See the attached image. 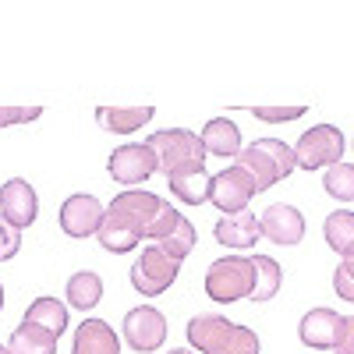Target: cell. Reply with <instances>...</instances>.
I'll return each instance as SVG.
<instances>
[{
    "instance_id": "cell-34",
    "label": "cell",
    "mask_w": 354,
    "mask_h": 354,
    "mask_svg": "<svg viewBox=\"0 0 354 354\" xmlns=\"http://www.w3.org/2000/svg\"><path fill=\"white\" fill-rule=\"evenodd\" d=\"M0 312H4V283H0Z\"/></svg>"
},
{
    "instance_id": "cell-26",
    "label": "cell",
    "mask_w": 354,
    "mask_h": 354,
    "mask_svg": "<svg viewBox=\"0 0 354 354\" xmlns=\"http://www.w3.org/2000/svg\"><path fill=\"white\" fill-rule=\"evenodd\" d=\"M195 241H198V234H195V227H192V220L181 213V220L174 223V230L167 234V238L160 241V248L170 255V259H177V262H185L188 255H192V248H195Z\"/></svg>"
},
{
    "instance_id": "cell-6",
    "label": "cell",
    "mask_w": 354,
    "mask_h": 354,
    "mask_svg": "<svg viewBox=\"0 0 354 354\" xmlns=\"http://www.w3.org/2000/svg\"><path fill=\"white\" fill-rule=\"evenodd\" d=\"M344 149H347V142L340 135V128L333 124H315L308 128L298 145H294V160H298L301 170H319V167H337L344 160Z\"/></svg>"
},
{
    "instance_id": "cell-30",
    "label": "cell",
    "mask_w": 354,
    "mask_h": 354,
    "mask_svg": "<svg viewBox=\"0 0 354 354\" xmlns=\"http://www.w3.org/2000/svg\"><path fill=\"white\" fill-rule=\"evenodd\" d=\"M43 106H0V128H11V124H28V121H39Z\"/></svg>"
},
{
    "instance_id": "cell-35",
    "label": "cell",
    "mask_w": 354,
    "mask_h": 354,
    "mask_svg": "<svg viewBox=\"0 0 354 354\" xmlns=\"http://www.w3.org/2000/svg\"><path fill=\"white\" fill-rule=\"evenodd\" d=\"M0 354H11V347H8V344H0Z\"/></svg>"
},
{
    "instance_id": "cell-18",
    "label": "cell",
    "mask_w": 354,
    "mask_h": 354,
    "mask_svg": "<svg viewBox=\"0 0 354 354\" xmlns=\"http://www.w3.org/2000/svg\"><path fill=\"white\" fill-rule=\"evenodd\" d=\"M216 241L223 248H255V241L262 238L259 234V216L252 209H241V213H234V216H223L216 223Z\"/></svg>"
},
{
    "instance_id": "cell-29",
    "label": "cell",
    "mask_w": 354,
    "mask_h": 354,
    "mask_svg": "<svg viewBox=\"0 0 354 354\" xmlns=\"http://www.w3.org/2000/svg\"><path fill=\"white\" fill-rule=\"evenodd\" d=\"M308 106H252V117H259L262 124H283V121H298L305 117Z\"/></svg>"
},
{
    "instance_id": "cell-14",
    "label": "cell",
    "mask_w": 354,
    "mask_h": 354,
    "mask_svg": "<svg viewBox=\"0 0 354 354\" xmlns=\"http://www.w3.org/2000/svg\"><path fill=\"white\" fill-rule=\"evenodd\" d=\"M340 319L344 315L333 312V308H312V312H305L301 322H298L301 344L312 347V351H333L337 333H340Z\"/></svg>"
},
{
    "instance_id": "cell-27",
    "label": "cell",
    "mask_w": 354,
    "mask_h": 354,
    "mask_svg": "<svg viewBox=\"0 0 354 354\" xmlns=\"http://www.w3.org/2000/svg\"><path fill=\"white\" fill-rule=\"evenodd\" d=\"M322 188L337 202H354V163H337L322 174Z\"/></svg>"
},
{
    "instance_id": "cell-20",
    "label": "cell",
    "mask_w": 354,
    "mask_h": 354,
    "mask_svg": "<svg viewBox=\"0 0 354 354\" xmlns=\"http://www.w3.org/2000/svg\"><path fill=\"white\" fill-rule=\"evenodd\" d=\"M11 354H57V337L43 326H36V322H18L11 340H8Z\"/></svg>"
},
{
    "instance_id": "cell-4",
    "label": "cell",
    "mask_w": 354,
    "mask_h": 354,
    "mask_svg": "<svg viewBox=\"0 0 354 354\" xmlns=\"http://www.w3.org/2000/svg\"><path fill=\"white\" fill-rule=\"evenodd\" d=\"M255 287V270L248 255H223L205 270V294L213 305H234Z\"/></svg>"
},
{
    "instance_id": "cell-15",
    "label": "cell",
    "mask_w": 354,
    "mask_h": 354,
    "mask_svg": "<svg viewBox=\"0 0 354 354\" xmlns=\"http://www.w3.org/2000/svg\"><path fill=\"white\" fill-rule=\"evenodd\" d=\"M71 354H121V337L113 333L110 322L103 319H85L75 330Z\"/></svg>"
},
{
    "instance_id": "cell-5",
    "label": "cell",
    "mask_w": 354,
    "mask_h": 354,
    "mask_svg": "<svg viewBox=\"0 0 354 354\" xmlns=\"http://www.w3.org/2000/svg\"><path fill=\"white\" fill-rule=\"evenodd\" d=\"M177 273H181V262L170 259L160 245L142 248V255L131 266V287L142 294V298H160L163 290L174 287Z\"/></svg>"
},
{
    "instance_id": "cell-2",
    "label": "cell",
    "mask_w": 354,
    "mask_h": 354,
    "mask_svg": "<svg viewBox=\"0 0 354 354\" xmlns=\"http://www.w3.org/2000/svg\"><path fill=\"white\" fill-rule=\"evenodd\" d=\"M238 163L259 192H270L273 185H280L283 177L294 174V167H298V160H294V149L287 142L280 138H255L252 145H245V149L238 153Z\"/></svg>"
},
{
    "instance_id": "cell-9",
    "label": "cell",
    "mask_w": 354,
    "mask_h": 354,
    "mask_svg": "<svg viewBox=\"0 0 354 354\" xmlns=\"http://www.w3.org/2000/svg\"><path fill=\"white\" fill-rule=\"evenodd\" d=\"M255 195H259L255 181H252V177H248L238 163L209 177V202L216 205L223 216H234V213L248 209V202H252Z\"/></svg>"
},
{
    "instance_id": "cell-13",
    "label": "cell",
    "mask_w": 354,
    "mask_h": 354,
    "mask_svg": "<svg viewBox=\"0 0 354 354\" xmlns=\"http://www.w3.org/2000/svg\"><path fill=\"white\" fill-rule=\"evenodd\" d=\"M0 216H4L11 227H18V230L36 223L39 198H36V188L28 185L25 177H11V181L0 188Z\"/></svg>"
},
{
    "instance_id": "cell-22",
    "label": "cell",
    "mask_w": 354,
    "mask_h": 354,
    "mask_svg": "<svg viewBox=\"0 0 354 354\" xmlns=\"http://www.w3.org/2000/svg\"><path fill=\"white\" fill-rule=\"evenodd\" d=\"M322 238H326V245H330L340 259L354 255V213H351V209L330 213L326 223H322Z\"/></svg>"
},
{
    "instance_id": "cell-7",
    "label": "cell",
    "mask_w": 354,
    "mask_h": 354,
    "mask_svg": "<svg viewBox=\"0 0 354 354\" xmlns=\"http://www.w3.org/2000/svg\"><path fill=\"white\" fill-rule=\"evenodd\" d=\"M163 205H167V198H160L156 192H117V198L106 205V213L117 216L121 223H128L145 241L153 234V227H156V220L163 213Z\"/></svg>"
},
{
    "instance_id": "cell-17",
    "label": "cell",
    "mask_w": 354,
    "mask_h": 354,
    "mask_svg": "<svg viewBox=\"0 0 354 354\" xmlns=\"http://www.w3.org/2000/svg\"><path fill=\"white\" fill-rule=\"evenodd\" d=\"M156 106H96V124L110 135H135L153 121Z\"/></svg>"
},
{
    "instance_id": "cell-1",
    "label": "cell",
    "mask_w": 354,
    "mask_h": 354,
    "mask_svg": "<svg viewBox=\"0 0 354 354\" xmlns=\"http://www.w3.org/2000/svg\"><path fill=\"white\" fill-rule=\"evenodd\" d=\"M185 333H188L192 351L198 354H259L262 351L259 333H252L248 326H238V322H230L216 312L195 315Z\"/></svg>"
},
{
    "instance_id": "cell-33",
    "label": "cell",
    "mask_w": 354,
    "mask_h": 354,
    "mask_svg": "<svg viewBox=\"0 0 354 354\" xmlns=\"http://www.w3.org/2000/svg\"><path fill=\"white\" fill-rule=\"evenodd\" d=\"M167 354H195V351H185V347H177V351H167Z\"/></svg>"
},
{
    "instance_id": "cell-32",
    "label": "cell",
    "mask_w": 354,
    "mask_h": 354,
    "mask_svg": "<svg viewBox=\"0 0 354 354\" xmlns=\"http://www.w3.org/2000/svg\"><path fill=\"white\" fill-rule=\"evenodd\" d=\"M333 354H354V315L340 319V333H337Z\"/></svg>"
},
{
    "instance_id": "cell-28",
    "label": "cell",
    "mask_w": 354,
    "mask_h": 354,
    "mask_svg": "<svg viewBox=\"0 0 354 354\" xmlns=\"http://www.w3.org/2000/svg\"><path fill=\"white\" fill-rule=\"evenodd\" d=\"M333 290L340 301H351L354 305V255L340 259V266L333 270Z\"/></svg>"
},
{
    "instance_id": "cell-19",
    "label": "cell",
    "mask_w": 354,
    "mask_h": 354,
    "mask_svg": "<svg viewBox=\"0 0 354 354\" xmlns=\"http://www.w3.org/2000/svg\"><path fill=\"white\" fill-rule=\"evenodd\" d=\"M252 259V270H255V287L248 294V301L255 305H266V301H273L277 294H280V283H283V270H280V262L273 255H248Z\"/></svg>"
},
{
    "instance_id": "cell-25",
    "label": "cell",
    "mask_w": 354,
    "mask_h": 354,
    "mask_svg": "<svg viewBox=\"0 0 354 354\" xmlns=\"http://www.w3.org/2000/svg\"><path fill=\"white\" fill-rule=\"evenodd\" d=\"M96 238H100V245H103L106 252H113V255H124V252H131V248L142 245L138 234H135L128 223H121L117 216H110V213L103 216V227H100Z\"/></svg>"
},
{
    "instance_id": "cell-21",
    "label": "cell",
    "mask_w": 354,
    "mask_h": 354,
    "mask_svg": "<svg viewBox=\"0 0 354 354\" xmlns=\"http://www.w3.org/2000/svg\"><path fill=\"white\" fill-rule=\"evenodd\" d=\"M103 298V277L93 270H82L68 280V305L78 312H93Z\"/></svg>"
},
{
    "instance_id": "cell-16",
    "label": "cell",
    "mask_w": 354,
    "mask_h": 354,
    "mask_svg": "<svg viewBox=\"0 0 354 354\" xmlns=\"http://www.w3.org/2000/svg\"><path fill=\"white\" fill-rule=\"evenodd\" d=\"M202 149L209 156H223V160H238V153L245 149L241 145V128L230 121V117H213V121H205L202 128Z\"/></svg>"
},
{
    "instance_id": "cell-11",
    "label": "cell",
    "mask_w": 354,
    "mask_h": 354,
    "mask_svg": "<svg viewBox=\"0 0 354 354\" xmlns=\"http://www.w3.org/2000/svg\"><path fill=\"white\" fill-rule=\"evenodd\" d=\"M167 340V315L153 305H138L124 315V344L138 354L160 351Z\"/></svg>"
},
{
    "instance_id": "cell-8",
    "label": "cell",
    "mask_w": 354,
    "mask_h": 354,
    "mask_svg": "<svg viewBox=\"0 0 354 354\" xmlns=\"http://www.w3.org/2000/svg\"><path fill=\"white\" fill-rule=\"evenodd\" d=\"M106 170H110V177L117 185L135 188L142 181H149V177L160 170V160H156V153L145 142H128V145H117V149L110 153Z\"/></svg>"
},
{
    "instance_id": "cell-24",
    "label": "cell",
    "mask_w": 354,
    "mask_h": 354,
    "mask_svg": "<svg viewBox=\"0 0 354 354\" xmlns=\"http://www.w3.org/2000/svg\"><path fill=\"white\" fill-rule=\"evenodd\" d=\"M167 188L177 195V202H185V205H205L209 202V174L195 170V174L167 177Z\"/></svg>"
},
{
    "instance_id": "cell-3",
    "label": "cell",
    "mask_w": 354,
    "mask_h": 354,
    "mask_svg": "<svg viewBox=\"0 0 354 354\" xmlns=\"http://www.w3.org/2000/svg\"><path fill=\"white\" fill-rule=\"evenodd\" d=\"M145 145L156 153L160 160V170L167 177H177V174H195V170H205V149H202V138L188 128H163L156 135L145 138Z\"/></svg>"
},
{
    "instance_id": "cell-31",
    "label": "cell",
    "mask_w": 354,
    "mask_h": 354,
    "mask_svg": "<svg viewBox=\"0 0 354 354\" xmlns=\"http://www.w3.org/2000/svg\"><path fill=\"white\" fill-rule=\"evenodd\" d=\"M18 248H21V230H18V227H11L4 216H0V262L15 259V255H18Z\"/></svg>"
},
{
    "instance_id": "cell-12",
    "label": "cell",
    "mask_w": 354,
    "mask_h": 354,
    "mask_svg": "<svg viewBox=\"0 0 354 354\" xmlns=\"http://www.w3.org/2000/svg\"><path fill=\"white\" fill-rule=\"evenodd\" d=\"M259 234L262 238H270L273 245H301L305 238V216L301 209H294V205L287 202H273V205H266L262 216H259Z\"/></svg>"
},
{
    "instance_id": "cell-10",
    "label": "cell",
    "mask_w": 354,
    "mask_h": 354,
    "mask_svg": "<svg viewBox=\"0 0 354 354\" xmlns=\"http://www.w3.org/2000/svg\"><path fill=\"white\" fill-rule=\"evenodd\" d=\"M103 216H106V205L93 192H75L61 205V230L75 241L93 238V234H100V227H103Z\"/></svg>"
},
{
    "instance_id": "cell-23",
    "label": "cell",
    "mask_w": 354,
    "mask_h": 354,
    "mask_svg": "<svg viewBox=\"0 0 354 354\" xmlns=\"http://www.w3.org/2000/svg\"><path fill=\"white\" fill-rule=\"evenodd\" d=\"M25 322H36V326L50 330L53 337H61L68 330V308H64V301H57V298H36L32 305L25 308Z\"/></svg>"
}]
</instances>
